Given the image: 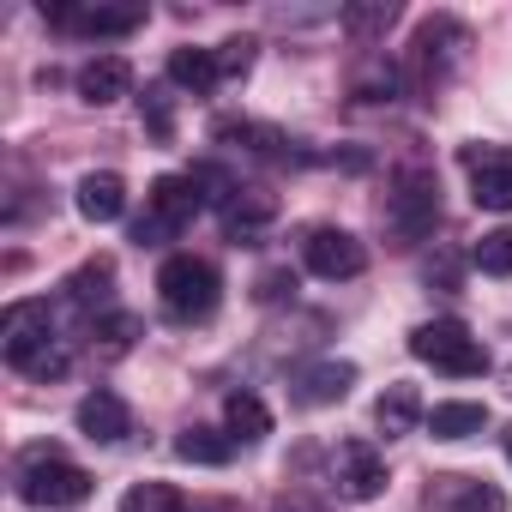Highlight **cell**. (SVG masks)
<instances>
[{"instance_id": "obj_25", "label": "cell", "mask_w": 512, "mask_h": 512, "mask_svg": "<svg viewBox=\"0 0 512 512\" xmlns=\"http://www.w3.org/2000/svg\"><path fill=\"white\" fill-rule=\"evenodd\" d=\"M253 49H260L253 37H229V43L217 49V67H223V79H241V73L253 67Z\"/></svg>"}, {"instance_id": "obj_18", "label": "cell", "mask_w": 512, "mask_h": 512, "mask_svg": "<svg viewBox=\"0 0 512 512\" xmlns=\"http://www.w3.org/2000/svg\"><path fill=\"white\" fill-rule=\"evenodd\" d=\"M488 428V404H470V398H446L428 410V434L434 440H470Z\"/></svg>"}, {"instance_id": "obj_1", "label": "cell", "mask_w": 512, "mask_h": 512, "mask_svg": "<svg viewBox=\"0 0 512 512\" xmlns=\"http://www.w3.org/2000/svg\"><path fill=\"white\" fill-rule=\"evenodd\" d=\"M0 350L7 362L31 380H55L67 374V356L55 350V332H49V302H13L0 314Z\"/></svg>"}, {"instance_id": "obj_15", "label": "cell", "mask_w": 512, "mask_h": 512, "mask_svg": "<svg viewBox=\"0 0 512 512\" xmlns=\"http://www.w3.org/2000/svg\"><path fill=\"white\" fill-rule=\"evenodd\" d=\"M223 434H229L235 446L266 440V434H272V410L253 398V392H229V398H223Z\"/></svg>"}, {"instance_id": "obj_2", "label": "cell", "mask_w": 512, "mask_h": 512, "mask_svg": "<svg viewBox=\"0 0 512 512\" xmlns=\"http://www.w3.org/2000/svg\"><path fill=\"white\" fill-rule=\"evenodd\" d=\"M91 488H97L91 470H79L55 446H31L19 458V500H31V506H79V500H91Z\"/></svg>"}, {"instance_id": "obj_28", "label": "cell", "mask_w": 512, "mask_h": 512, "mask_svg": "<svg viewBox=\"0 0 512 512\" xmlns=\"http://www.w3.org/2000/svg\"><path fill=\"white\" fill-rule=\"evenodd\" d=\"M97 338H109V350H127L139 338V320L133 314H109V320H97Z\"/></svg>"}, {"instance_id": "obj_10", "label": "cell", "mask_w": 512, "mask_h": 512, "mask_svg": "<svg viewBox=\"0 0 512 512\" xmlns=\"http://www.w3.org/2000/svg\"><path fill=\"white\" fill-rule=\"evenodd\" d=\"M73 422H79V434L97 440V446H121V440L133 434V410H127V398H115V392H103V386L79 398Z\"/></svg>"}, {"instance_id": "obj_16", "label": "cell", "mask_w": 512, "mask_h": 512, "mask_svg": "<svg viewBox=\"0 0 512 512\" xmlns=\"http://www.w3.org/2000/svg\"><path fill=\"white\" fill-rule=\"evenodd\" d=\"M278 217V199L266 193V187H235L229 199H223V229L229 235H253L260 223H272Z\"/></svg>"}, {"instance_id": "obj_30", "label": "cell", "mask_w": 512, "mask_h": 512, "mask_svg": "<svg viewBox=\"0 0 512 512\" xmlns=\"http://www.w3.org/2000/svg\"><path fill=\"white\" fill-rule=\"evenodd\" d=\"M272 512H326V506H320V500H308V494H284Z\"/></svg>"}, {"instance_id": "obj_12", "label": "cell", "mask_w": 512, "mask_h": 512, "mask_svg": "<svg viewBox=\"0 0 512 512\" xmlns=\"http://www.w3.org/2000/svg\"><path fill=\"white\" fill-rule=\"evenodd\" d=\"M416 422H428V410H422V392H416L410 380H392V386L380 392V404H374V428H380L386 440H398V434H410Z\"/></svg>"}, {"instance_id": "obj_21", "label": "cell", "mask_w": 512, "mask_h": 512, "mask_svg": "<svg viewBox=\"0 0 512 512\" xmlns=\"http://www.w3.org/2000/svg\"><path fill=\"white\" fill-rule=\"evenodd\" d=\"M109 284H115V260L109 253H97V260H85L73 278H67V290H73V302L79 308H91V302H103L109 296Z\"/></svg>"}, {"instance_id": "obj_5", "label": "cell", "mask_w": 512, "mask_h": 512, "mask_svg": "<svg viewBox=\"0 0 512 512\" xmlns=\"http://www.w3.org/2000/svg\"><path fill=\"white\" fill-rule=\"evenodd\" d=\"M157 296L175 320H211L217 314V272L205 260H193V253H175V260H163L157 272Z\"/></svg>"}, {"instance_id": "obj_20", "label": "cell", "mask_w": 512, "mask_h": 512, "mask_svg": "<svg viewBox=\"0 0 512 512\" xmlns=\"http://www.w3.org/2000/svg\"><path fill=\"white\" fill-rule=\"evenodd\" d=\"M175 458H187V464H229L235 458V440L223 434V428H181L175 434Z\"/></svg>"}, {"instance_id": "obj_8", "label": "cell", "mask_w": 512, "mask_h": 512, "mask_svg": "<svg viewBox=\"0 0 512 512\" xmlns=\"http://www.w3.org/2000/svg\"><path fill=\"white\" fill-rule=\"evenodd\" d=\"M43 19L55 31H79V37H133L145 25V7L139 0H127V7H43Z\"/></svg>"}, {"instance_id": "obj_4", "label": "cell", "mask_w": 512, "mask_h": 512, "mask_svg": "<svg viewBox=\"0 0 512 512\" xmlns=\"http://www.w3.org/2000/svg\"><path fill=\"white\" fill-rule=\"evenodd\" d=\"M434 223H440V181L428 169L398 175L392 193H386V235L398 247H416L422 235H434Z\"/></svg>"}, {"instance_id": "obj_19", "label": "cell", "mask_w": 512, "mask_h": 512, "mask_svg": "<svg viewBox=\"0 0 512 512\" xmlns=\"http://www.w3.org/2000/svg\"><path fill=\"white\" fill-rule=\"evenodd\" d=\"M350 386H356V368L350 362H320V368H302L296 374V398L302 404H338Z\"/></svg>"}, {"instance_id": "obj_26", "label": "cell", "mask_w": 512, "mask_h": 512, "mask_svg": "<svg viewBox=\"0 0 512 512\" xmlns=\"http://www.w3.org/2000/svg\"><path fill=\"white\" fill-rule=\"evenodd\" d=\"M139 103H145V127H151V139H175V115H169V97H163V91H145Z\"/></svg>"}, {"instance_id": "obj_7", "label": "cell", "mask_w": 512, "mask_h": 512, "mask_svg": "<svg viewBox=\"0 0 512 512\" xmlns=\"http://www.w3.org/2000/svg\"><path fill=\"white\" fill-rule=\"evenodd\" d=\"M302 260H308V272H314V278L338 284V278H362V266H368V247H362L350 229H332V223H320V229H308V241H302Z\"/></svg>"}, {"instance_id": "obj_3", "label": "cell", "mask_w": 512, "mask_h": 512, "mask_svg": "<svg viewBox=\"0 0 512 512\" xmlns=\"http://www.w3.org/2000/svg\"><path fill=\"white\" fill-rule=\"evenodd\" d=\"M410 356L428 362V368H440V374H452V380L488 374V350H482V338H470L464 320H422L410 332Z\"/></svg>"}, {"instance_id": "obj_6", "label": "cell", "mask_w": 512, "mask_h": 512, "mask_svg": "<svg viewBox=\"0 0 512 512\" xmlns=\"http://www.w3.org/2000/svg\"><path fill=\"white\" fill-rule=\"evenodd\" d=\"M458 163L470 175L476 211H512V145H464Z\"/></svg>"}, {"instance_id": "obj_31", "label": "cell", "mask_w": 512, "mask_h": 512, "mask_svg": "<svg viewBox=\"0 0 512 512\" xmlns=\"http://www.w3.org/2000/svg\"><path fill=\"white\" fill-rule=\"evenodd\" d=\"M181 512H229L223 500H211V506H181Z\"/></svg>"}, {"instance_id": "obj_17", "label": "cell", "mask_w": 512, "mask_h": 512, "mask_svg": "<svg viewBox=\"0 0 512 512\" xmlns=\"http://www.w3.org/2000/svg\"><path fill=\"white\" fill-rule=\"evenodd\" d=\"M217 79H223L217 49H175V55H169V85H181V91H193V97H211Z\"/></svg>"}, {"instance_id": "obj_22", "label": "cell", "mask_w": 512, "mask_h": 512, "mask_svg": "<svg viewBox=\"0 0 512 512\" xmlns=\"http://www.w3.org/2000/svg\"><path fill=\"white\" fill-rule=\"evenodd\" d=\"M476 272H488V278H512V223H500V229H488L482 241H476Z\"/></svg>"}, {"instance_id": "obj_9", "label": "cell", "mask_w": 512, "mask_h": 512, "mask_svg": "<svg viewBox=\"0 0 512 512\" xmlns=\"http://www.w3.org/2000/svg\"><path fill=\"white\" fill-rule=\"evenodd\" d=\"M145 205H151V223H157L163 235H175L181 223H193V217H199L205 193H199V181H193V175H157V181H151V193H145Z\"/></svg>"}, {"instance_id": "obj_32", "label": "cell", "mask_w": 512, "mask_h": 512, "mask_svg": "<svg viewBox=\"0 0 512 512\" xmlns=\"http://www.w3.org/2000/svg\"><path fill=\"white\" fill-rule=\"evenodd\" d=\"M500 446H506V458H512V428H506V434H500Z\"/></svg>"}, {"instance_id": "obj_23", "label": "cell", "mask_w": 512, "mask_h": 512, "mask_svg": "<svg viewBox=\"0 0 512 512\" xmlns=\"http://www.w3.org/2000/svg\"><path fill=\"white\" fill-rule=\"evenodd\" d=\"M446 482H452L446 512H506V494L494 482H464V476H446Z\"/></svg>"}, {"instance_id": "obj_11", "label": "cell", "mask_w": 512, "mask_h": 512, "mask_svg": "<svg viewBox=\"0 0 512 512\" xmlns=\"http://www.w3.org/2000/svg\"><path fill=\"white\" fill-rule=\"evenodd\" d=\"M338 482H344L350 500H380L392 476H386V458H380L368 440H344V446H338Z\"/></svg>"}, {"instance_id": "obj_27", "label": "cell", "mask_w": 512, "mask_h": 512, "mask_svg": "<svg viewBox=\"0 0 512 512\" xmlns=\"http://www.w3.org/2000/svg\"><path fill=\"white\" fill-rule=\"evenodd\" d=\"M392 13H398L392 0H386V7H350V13H344V25H350L356 37H368V31H380V25H392Z\"/></svg>"}, {"instance_id": "obj_13", "label": "cell", "mask_w": 512, "mask_h": 512, "mask_svg": "<svg viewBox=\"0 0 512 512\" xmlns=\"http://www.w3.org/2000/svg\"><path fill=\"white\" fill-rule=\"evenodd\" d=\"M133 91V67L121 61V55H97V61H85L79 67V97L85 103H115V97H127Z\"/></svg>"}, {"instance_id": "obj_29", "label": "cell", "mask_w": 512, "mask_h": 512, "mask_svg": "<svg viewBox=\"0 0 512 512\" xmlns=\"http://www.w3.org/2000/svg\"><path fill=\"white\" fill-rule=\"evenodd\" d=\"M284 296H296V272H266L260 278V302H284Z\"/></svg>"}, {"instance_id": "obj_24", "label": "cell", "mask_w": 512, "mask_h": 512, "mask_svg": "<svg viewBox=\"0 0 512 512\" xmlns=\"http://www.w3.org/2000/svg\"><path fill=\"white\" fill-rule=\"evenodd\" d=\"M187 500L169 488V482H139V488H127L121 494V512H181Z\"/></svg>"}, {"instance_id": "obj_14", "label": "cell", "mask_w": 512, "mask_h": 512, "mask_svg": "<svg viewBox=\"0 0 512 512\" xmlns=\"http://www.w3.org/2000/svg\"><path fill=\"white\" fill-rule=\"evenodd\" d=\"M121 211H127V181L109 175V169H103V175L91 169V175L79 181V217H85V223H115Z\"/></svg>"}]
</instances>
